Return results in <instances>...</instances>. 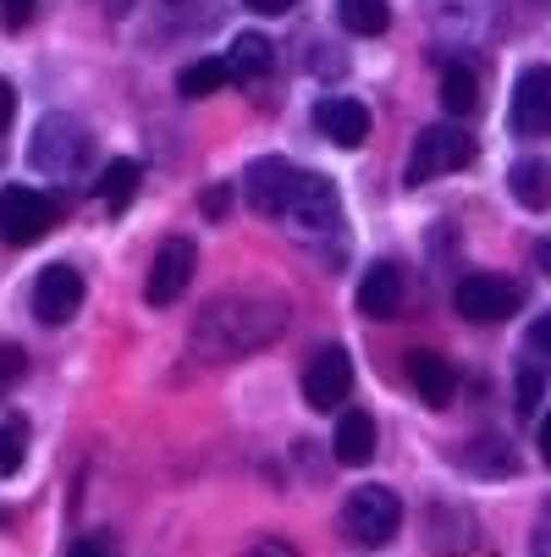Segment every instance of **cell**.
<instances>
[{"instance_id":"1","label":"cell","mask_w":551,"mask_h":557,"mask_svg":"<svg viewBox=\"0 0 551 557\" xmlns=\"http://www.w3.org/2000/svg\"><path fill=\"white\" fill-rule=\"evenodd\" d=\"M287 326H292V304L276 287H226L188 326V354L199 364H231L271 348Z\"/></svg>"},{"instance_id":"2","label":"cell","mask_w":551,"mask_h":557,"mask_svg":"<svg viewBox=\"0 0 551 557\" xmlns=\"http://www.w3.org/2000/svg\"><path fill=\"white\" fill-rule=\"evenodd\" d=\"M89 154H95V138H89V127L77 122V116L50 111V116L39 122V133H34V166H39L45 177H55V183L77 177V172L89 166Z\"/></svg>"},{"instance_id":"3","label":"cell","mask_w":551,"mask_h":557,"mask_svg":"<svg viewBox=\"0 0 551 557\" xmlns=\"http://www.w3.org/2000/svg\"><path fill=\"white\" fill-rule=\"evenodd\" d=\"M468 161H475V138H468L463 127H425L414 138V154H409V188H425L447 172H463Z\"/></svg>"},{"instance_id":"4","label":"cell","mask_w":551,"mask_h":557,"mask_svg":"<svg viewBox=\"0 0 551 557\" xmlns=\"http://www.w3.org/2000/svg\"><path fill=\"white\" fill-rule=\"evenodd\" d=\"M398 524H403V503L386 486H359L342 508V530H348L353 546H386L398 535Z\"/></svg>"},{"instance_id":"5","label":"cell","mask_w":551,"mask_h":557,"mask_svg":"<svg viewBox=\"0 0 551 557\" xmlns=\"http://www.w3.org/2000/svg\"><path fill=\"white\" fill-rule=\"evenodd\" d=\"M50 226H55V205L39 188H23V183L0 188V237H7V244L28 249V244H39Z\"/></svg>"},{"instance_id":"6","label":"cell","mask_w":551,"mask_h":557,"mask_svg":"<svg viewBox=\"0 0 551 557\" xmlns=\"http://www.w3.org/2000/svg\"><path fill=\"white\" fill-rule=\"evenodd\" d=\"M452 304H458L463 321H480V326H491V321H508V314L518 309V287H513L508 276L475 271V276H463V282H458Z\"/></svg>"},{"instance_id":"7","label":"cell","mask_w":551,"mask_h":557,"mask_svg":"<svg viewBox=\"0 0 551 557\" xmlns=\"http://www.w3.org/2000/svg\"><path fill=\"white\" fill-rule=\"evenodd\" d=\"M348 392H353V359L342 348H321L303 370V404L314 414H331L337 404H348Z\"/></svg>"},{"instance_id":"8","label":"cell","mask_w":551,"mask_h":557,"mask_svg":"<svg viewBox=\"0 0 551 557\" xmlns=\"http://www.w3.org/2000/svg\"><path fill=\"white\" fill-rule=\"evenodd\" d=\"M193 271H199V249L188 244V237H172V244H161V255H154V265H149L143 298L149 304H177L188 293Z\"/></svg>"},{"instance_id":"9","label":"cell","mask_w":551,"mask_h":557,"mask_svg":"<svg viewBox=\"0 0 551 557\" xmlns=\"http://www.w3.org/2000/svg\"><path fill=\"white\" fill-rule=\"evenodd\" d=\"M298 172H303V166L265 154V161H254V166L243 172V199H249L260 215L281 221V215H287V199H292V188H298Z\"/></svg>"},{"instance_id":"10","label":"cell","mask_w":551,"mask_h":557,"mask_svg":"<svg viewBox=\"0 0 551 557\" xmlns=\"http://www.w3.org/2000/svg\"><path fill=\"white\" fill-rule=\"evenodd\" d=\"M513 133L518 138H546L551 133V66H524L513 84Z\"/></svg>"},{"instance_id":"11","label":"cell","mask_w":551,"mask_h":557,"mask_svg":"<svg viewBox=\"0 0 551 557\" xmlns=\"http://www.w3.org/2000/svg\"><path fill=\"white\" fill-rule=\"evenodd\" d=\"M77 309H84V271L45 265L39 282H34V314H39L45 326H66Z\"/></svg>"},{"instance_id":"12","label":"cell","mask_w":551,"mask_h":557,"mask_svg":"<svg viewBox=\"0 0 551 557\" xmlns=\"http://www.w3.org/2000/svg\"><path fill=\"white\" fill-rule=\"evenodd\" d=\"M337 215H342L337 188H331L321 172H298V188H292L281 221H287V226H303V232H326V226H337Z\"/></svg>"},{"instance_id":"13","label":"cell","mask_w":551,"mask_h":557,"mask_svg":"<svg viewBox=\"0 0 551 557\" xmlns=\"http://www.w3.org/2000/svg\"><path fill=\"white\" fill-rule=\"evenodd\" d=\"M314 127H321L331 144H342V149H359L370 138V111L359 100H348V95H331V100L314 106Z\"/></svg>"},{"instance_id":"14","label":"cell","mask_w":551,"mask_h":557,"mask_svg":"<svg viewBox=\"0 0 551 557\" xmlns=\"http://www.w3.org/2000/svg\"><path fill=\"white\" fill-rule=\"evenodd\" d=\"M403 309V271L398 265H370L359 282V314L370 321H391Z\"/></svg>"},{"instance_id":"15","label":"cell","mask_w":551,"mask_h":557,"mask_svg":"<svg viewBox=\"0 0 551 557\" xmlns=\"http://www.w3.org/2000/svg\"><path fill=\"white\" fill-rule=\"evenodd\" d=\"M409 381L419 392V404H430V409H447L458 392V370L441 354H409Z\"/></svg>"},{"instance_id":"16","label":"cell","mask_w":551,"mask_h":557,"mask_svg":"<svg viewBox=\"0 0 551 557\" xmlns=\"http://www.w3.org/2000/svg\"><path fill=\"white\" fill-rule=\"evenodd\" d=\"M337 458L353 463V469L375 458V420H370L364 409H348V414L337 420Z\"/></svg>"},{"instance_id":"17","label":"cell","mask_w":551,"mask_h":557,"mask_svg":"<svg viewBox=\"0 0 551 557\" xmlns=\"http://www.w3.org/2000/svg\"><path fill=\"white\" fill-rule=\"evenodd\" d=\"M508 188L524 210H546L551 205V161H518L508 172Z\"/></svg>"},{"instance_id":"18","label":"cell","mask_w":551,"mask_h":557,"mask_svg":"<svg viewBox=\"0 0 551 557\" xmlns=\"http://www.w3.org/2000/svg\"><path fill=\"white\" fill-rule=\"evenodd\" d=\"M221 84H231L226 55H204V61H193V66H183V72H177V89H183L188 100H204V95H215Z\"/></svg>"},{"instance_id":"19","label":"cell","mask_w":551,"mask_h":557,"mask_svg":"<svg viewBox=\"0 0 551 557\" xmlns=\"http://www.w3.org/2000/svg\"><path fill=\"white\" fill-rule=\"evenodd\" d=\"M337 17H342V28L359 34V39H375V34H386V23H391L386 0H337Z\"/></svg>"},{"instance_id":"20","label":"cell","mask_w":551,"mask_h":557,"mask_svg":"<svg viewBox=\"0 0 551 557\" xmlns=\"http://www.w3.org/2000/svg\"><path fill=\"white\" fill-rule=\"evenodd\" d=\"M441 106L452 111V116H468L480 106V84H475V72L468 66H447L441 72Z\"/></svg>"},{"instance_id":"21","label":"cell","mask_w":551,"mask_h":557,"mask_svg":"<svg viewBox=\"0 0 551 557\" xmlns=\"http://www.w3.org/2000/svg\"><path fill=\"white\" fill-rule=\"evenodd\" d=\"M133 194H138V161H111V166L100 172V199H105V210H122Z\"/></svg>"},{"instance_id":"22","label":"cell","mask_w":551,"mask_h":557,"mask_svg":"<svg viewBox=\"0 0 551 557\" xmlns=\"http://www.w3.org/2000/svg\"><path fill=\"white\" fill-rule=\"evenodd\" d=\"M226 66H231V77H254V72H265V66H271V45H265L260 34H238V39H231Z\"/></svg>"},{"instance_id":"23","label":"cell","mask_w":551,"mask_h":557,"mask_svg":"<svg viewBox=\"0 0 551 557\" xmlns=\"http://www.w3.org/2000/svg\"><path fill=\"white\" fill-rule=\"evenodd\" d=\"M23 469V425H0V481Z\"/></svg>"},{"instance_id":"24","label":"cell","mask_w":551,"mask_h":557,"mask_svg":"<svg viewBox=\"0 0 551 557\" xmlns=\"http://www.w3.org/2000/svg\"><path fill=\"white\" fill-rule=\"evenodd\" d=\"M23 375H28V354L17 343H0V392H12Z\"/></svg>"},{"instance_id":"25","label":"cell","mask_w":551,"mask_h":557,"mask_svg":"<svg viewBox=\"0 0 551 557\" xmlns=\"http://www.w3.org/2000/svg\"><path fill=\"white\" fill-rule=\"evenodd\" d=\"M540 386H546L540 370L524 364V370H518V414H535V409H540Z\"/></svg>"},{"instance_id":"26","label":"cell","mask_w":551,"mask_h":557,"mask_svg":"<svg viewBox=\"0 0 551 557\" xmlns=\"http://www.w3.org/2000/svg\"><path fill=\"white\" fill-rule=\"evenodd\" d=\"M66 557H116V546H111V535H77L66 546Z\"/></svg>"},{"instance_id":"27","label":"cell","mask_w":551,"mask_h":557,"mask_svg":"<svg viewBox=\"0 0 551 557\" xmlns=\"http://www.w3.org/2000/svg\"><path fill=\"white\" fill-rule=\"evenodd\" d=\"M243 557H298V546H292V541H281V535H260Z\"/></svg>"},{"instance_id":"28","label":"cell","mask_w":551,"mask_h":557,"mask_svg":"<svg viewBox=\"0 0 551 557\" xmlns=\"http://www.w3.org/2000/svg\"><path fill=\"white\" fill-rule=\"evenodd\" d=\"M28 12H34V0H0V23H7V28H23Z\"/></svg>"},{"instance_id":"29","label":"cell","mask_w":551,"mask_h":557,"mask_svg":"<svg viewBox=\"0 0 551 557\" xmlns=\"http://www.w3.org/2000/svg\"><path fill=\"white\" fill-rule=\"evenodd\" d=\"M529 348L535 354H551V314H540V321L529 326Z\"/></svg>"},{"instance_id":"30","label":"cell","mask_w":551,"mask_h":557,"mask_svg":"<svg viewBox=\"0 0 551 557\" xmlns=\"http://www.w3.org/2000/svg\"><path fill=\"white\" fill-rule=\"evenodd\" d=\"M12 116H17V95H12V84L0 77V133L12 127Z\"/></svg>"},{"instance_id":"31","label":"cell","mask_w":551,"mask_h":557,"mask_svg":"<svg viewBox=\"0 0 551 557\" xmlns=\"http://www.w3.org/2000/svg\"><path fill=\"white\" fill-rule=\"evenodd\" d=\"M243 7H254V12H265V17H276V12H287V7H298V0H243Z\"/></svg>"},{"instance_id":"32","label":"cell","mask_w":551,"mask_h":557,"mask_svg":"<svg viewBox=\"0 0 551 557\" xmlns=\"http://www.w3.org/2000/svg\"><path fill=\"white\" fill-rule=\"evenodd\" d=\"M540 463H546V469H551V414H546V420H540Z\"/></svg>"},{"instance_id":"33","label":"cell","mask_w":551,"mask_h":557,"mask_svg":"<svg viewBox=\"0 0 551 557\" xmlns=\"http://www.w3.org/2000/svg\"><path fill=\"white\" fill-rule=\"evenodd\" d=\"M535 265L551 276V237H546V244H535Z\"/></svg>"}]
</instances>
